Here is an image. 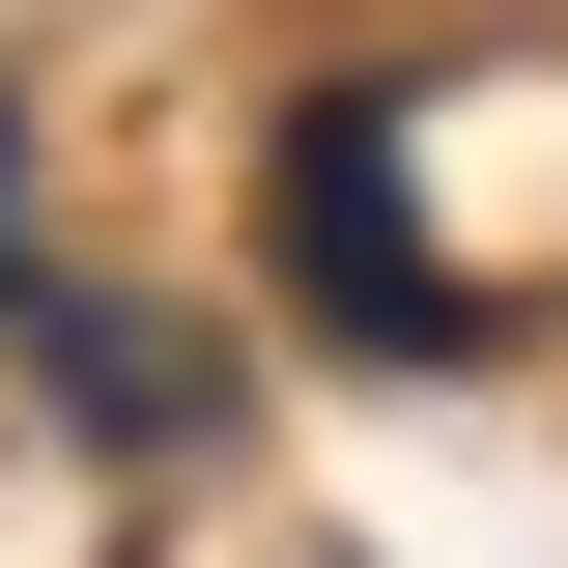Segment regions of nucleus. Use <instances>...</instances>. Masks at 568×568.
<instances>
[{
	"mask_svg": "<svg viewBox=\"0 0 568 568\" xmlns=\"http://www.w3.org/2000/svg\"><path fill=\"white\" fill-rule=\"evenodd\" d=\"M284 227H313V284H342L369 342H426V256H398V200H369V114H342V142H284Z\"/></svg>",
	"mask_w": 568,
	"mask_h": 568,
	"instance_id": "nucleus-1",
	"label": "nucleus"
}]
</instances>
